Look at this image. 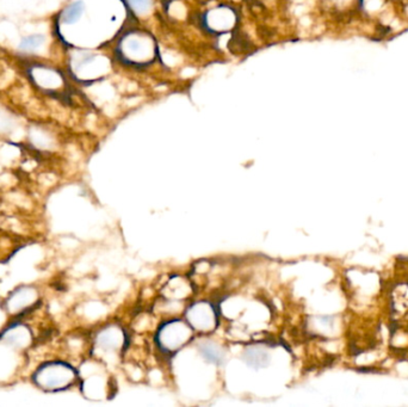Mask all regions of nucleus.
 <instances>
[{
    "instance_id": "obj_6",
    "label": "nucleus",
    "mask_w": 408,
    "mask_h": 407,
    "mask_svg": "<svg viewBox=\"0 0 408 407\" xmlns=\"http://www.w3.org/2000/svg\"><path fill=\"white\" fill-rule=\"evenodd\" d=\"M47 35L43 32H31L22 36L17 44V50L22 54H35L47 43Z\"/></svg>"
},
{
    "instance_id": "obj_2",
    "label": "nucleus",
    "mask_w": 408,
    "mask_h": 407,
    "mask_svg": "<svg viewBox=\"0 0 408 407\" xmlns=\"http://www.w3.org/2000/svg\"><path fill=\"white\" fill-rule=\"evenodd\" d=\"M192 338V327L183 320H171L159 328L157 343L165 354L179 351Z\"/></svg>"
},
{
    "instance_id": "obj_1",
    "label": "nucleus",
    "mask_w": 408,
    "mask_h": 407,
    "mask_svg": "<svg viewBox=\"0 0 408 407\" xmlns=\"http://www.w3.org/2000/svg\"><path fill=\"white\" fill-rule=\"evenodd\" d=\"M34 379L37 384L44 390L58 391L73 384L77 379V373L68 364L51 362L37 370Z\"/></svg>"
},
{
    "instance_id": "obj_3",
    "label": "nucleus",
    "mask_w": 408,
    "mask_h": 407,
    "mask_svg": "<svg viewBox=\"0 0 408 407\" xmlns=\"http://www.w3.org/2000/svg\"><path fill=\"white\" fill-rule=\"evenodd\" d=\"M187 321L192 330L210 332L217 324V313L215 306L207 301L194 303L187 310Z\"/></svg>"
},
{
    "instance_id": "obj_7",
    "label": "nucleus",
    "mask_w": 408,
    "mask_h": 407,
    "mask_svg": "<svg viewBox=\"0 0 408 407\" xmlns=\"http://www.w3.org/2000/svg\"><path fill=\"white\" fill-rule=\"evenodd\" d=\"M128 3L136 13H146L152 5V0H128Z\"/></svg>"
},
{
    "instance_id": "obj_4",
    "label": "nucleus",
    "mask_w": 408,
    "mask_h": 407,
    "mask_svg": "<svg viewBox=\"0 0 408 407\" xmlns=\"http://www.w3.org/2000/svg\"><path fill=\"white\" fill-rule=\"evenodd\" d=\"M85 11H86V4L84 0L70 2L58 14L57 24L59 27H61V25L70 27V25L77 24L83 18Z\"/></svg>"
},
{
    "instance_id": "obj_5",
    "label": "nucleus",
    "mask_w": 408,
    "mask_h": 407,
    "mask_svg": "<svg viewBox=\"0 0 408 407\" xmlns=\"http://www.w3.org/2000/svg\"><path fill=\"white\" fill-rule=\"evenodd\" d=\"M127 42H124L123 47H122V53H124L125 57L129 54L131 55V59L129 60H137L141 61L143 60V57L150 54L151 49H148V42L144 41L146 39H142V37H137L135 35L129 36V39H127Z\"/></svg>"
}]
</instances>
